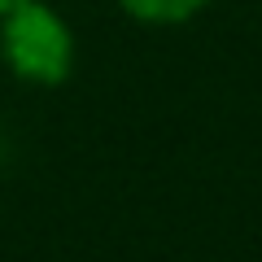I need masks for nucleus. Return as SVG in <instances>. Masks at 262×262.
I'll return each instance as SVG.
<instances>
[{
    "label": "nucleus",
    "mask_w": 262,
    "mask_h": 262,
    "mask_svg": "<svg viewBox=\"0 0 262 262\" xmlns=\"http://www.w3.org/2000/svg\"><path fill=\"white\" fill-rule=\"evenodd\" d=\"M0 57L13 70V79L57 88L75 70V31L53 5L27 0L0 18Z\"/></svg>",
    "instance_id": "f257e3e1"
},
{
    "label": "nucleus",
    "mask_w": 262,
    "mask_h": 262,
    "mask_svg": "<svg viewBox=\"0 0 262 262\" xmlns=\"http://www.w3.org/2000/svg\"><path fill=\"white\" fill-rule=\"evenodd\" d=\"M214 0H118V9L127 18L144 22V27H179V22L196 18L201 9H210Z\"/></svg>",
    "instance_id": "f03ea898"
},
{
    "label": "nucleus",
    "mask_w": 262,
    "mask_h": 262,
    "mask_svg": "<svg viewBox=\"0 0 262 262\" xmlns=\"http://www.w3.org/2000/svg\"><path fill=\"white\" fill-rule=\"evenodd\" d=\"M18 5H27V0H0V18H5L9 9H18Z\"/></svg>",
    "instance_id": "7ed1b4c3"
}]
</instances>
